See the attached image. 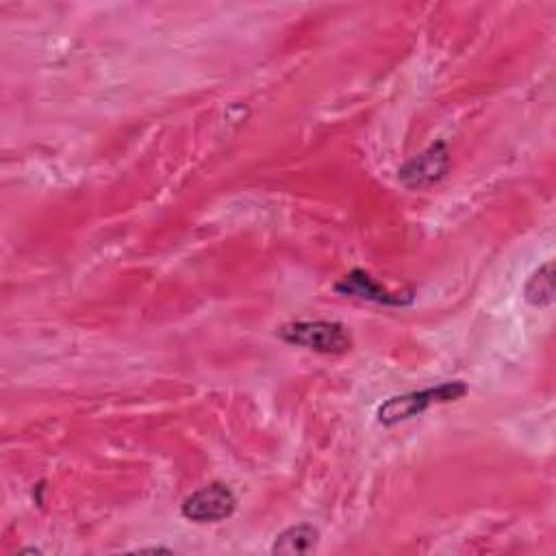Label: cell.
<instances>
[{"label":"cell","instance_id":"cell-5","mask_svg":"<svg viewBox=\"0 0 556 556\" xmlns=\"http://www.w3.org/2000/svg\"><path fill=\"white\" fill-rule=\"evenodd\" d=\"M334 291L341 295H350V298H358V300H367V302H376V304H384V306H406L415 298L413 291L393 293V291L384 289L365 269H358V267L352 269L350 274H345L334 285Z\"/></svg>","mask_w":556,"mask_h":556},{"label":"cell","instance_id":"cell-4","mask_svg":"<svg viewBox=\"0 0 556 556\" xmlns=\"http://www.w3.org/2000/svg\"><path fill=\"white\" fill-rule=\"evenodd\" d=\"M450 172V152L443 141L428 146L417 156L408 159L400 169L397 178L408 189H424L439 182Z\"/></svg>","mask_w":556,"mask_h":556},{"label":"cell","instance_id":"cell-1","mask_svg":"<svg viewBox=\"0 0 556 556\" xmlns=\"http://www.w3.org/2000/svg\"><path fill=\"white\" fill-rule=\"evenodd\" d=\"M467 391H469V387L463 380H447L437 387L421 389V391H408V393L393 395V397L384 400L378 406L376 417L382 426H395L400 421L421 415L426 408H430L434 404H447V402L460 400L463 395H467Z\"/></svg>","mask_w":556,"mask_h":556},{"label":"cell","instance_id":"cell-6","mask_svg":"<svg viewBox=\"0 0 556 556\" xmlns=\"http://www.w3.org/2000/svg\"><path fill=\"white\" fill-rule=\"evenodd\" d=\"M319 541V530L311 523H298L291 526L287 530H282L274 545H271V554H306L311 549H315Z\"/></svg>","mask_w":556,"mask_h":556},{"label":"cell","instance_id":"cell-2","mask_svg":"<svg viewBox=\"0 0 556 556\" xmlns=\"http://www.w3.org/2000/svg\"><path fill=\"white\" fill-rule=\"evenodd\" d=\"M276 334L289 345L308 348L319 354H343L352 348V337L339 321L298 319L280 326Z\"/></svg>","mask_w":556,"mask_h":556},{"label":"cell","instance_id":"cell-3","mask_svg":"<svg viewBox=\"0 0 556 556\" xmlns=\"http://www.w3.org/2000/svg\"><path fill=\"white\" fill-rule=\"evenodd\" d=\"M237 508V497L232 489L224 482H211L180 504V515L193 523H217L228 519Z\"/></svg>","mask_w":556,"mask_h":556},{"label":"cell","instance_id":"cell-7","mask_svg":"<svg viewBox=\"0 0 556 556\" xmlns=\"http://www.w3.org/2000/svg\"><path fill=\"white\" fill-rule=\"evenodd\" d=\"M523 298L532 306H549L554 302V263L539 267L523 287Z\"/></svg>","mask_w":556,"mask_h":556}]
</instances>
